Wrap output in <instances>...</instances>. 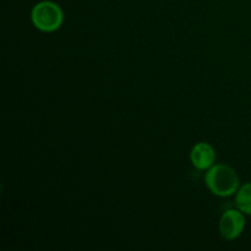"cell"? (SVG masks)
Here are the masks:
<instances>
[{"mask_svg":"<svg viewBox=\"0 0 251 251\" xmlns=\"http://www.w3.org/2000/svg\"><path fill=\"white\" fill-rule=\"evenodd\" d=\"M205 181L208 189L218 196L232 195L239 186V178L235 171L226 164L212 167L206 174Z\"/></svg>","mask_w":251,"mask_h":251,"instance_id":"1","label":"cell"},{"mask_svg":"<svg viewBox=\"0 0 251 251\" xmlns=\"http://www.w3.org/2000/svg\"><path fill=\"white\" fill-rule=\"evenodd\" d=\"M63 11L51 1H42L32 10V21L34 26L44 32H53L63 24Z\"/></svg>","mask_w":251,"mask_h":251,"instance_id":"2","label":"cell"},{"mask_svg":"<svg viewBox=\"0 0 251 251\" xmlns=\"http://www.w3.org/2000/svg\"><path fill=\"white\" fill-rule=\"evenodd\" d=\"M245 220L242 212L237 210H228L223 213L220 221V232L225 239L233 240L242 234Z\"/></svg>","mask_w":251,"mask_h":251,"instance_id":"3","label":"cell"},{"mask_svg":"<svg viewBox=\"0 0 251 251\" xmlns=\"http://www.w3.org/2000/svg\"><path fill=\"white\" fill-rule=\"evenodd\" d=\"M216 159L215 150L205 142H200L191 150V162L199 169H207L213 164Z\"/></svg>","mask_w":251,"mask_h":251,"instance_id":"4","label":"cell"},{"mask_svg":"<svg viewBox=\"0 0 251 251\" xmlns=\"http://www.w3.org/2000/svg\"><path fill=\"white\" fill-rule=\"evenodd\" d=\"M235 202L242 212L251 216V183L245 184L240 188L235 198Z\"/></svg>","mask_w":251,"mask_h":251,"instance_id":"5","label":"cell"}]
</instances>
